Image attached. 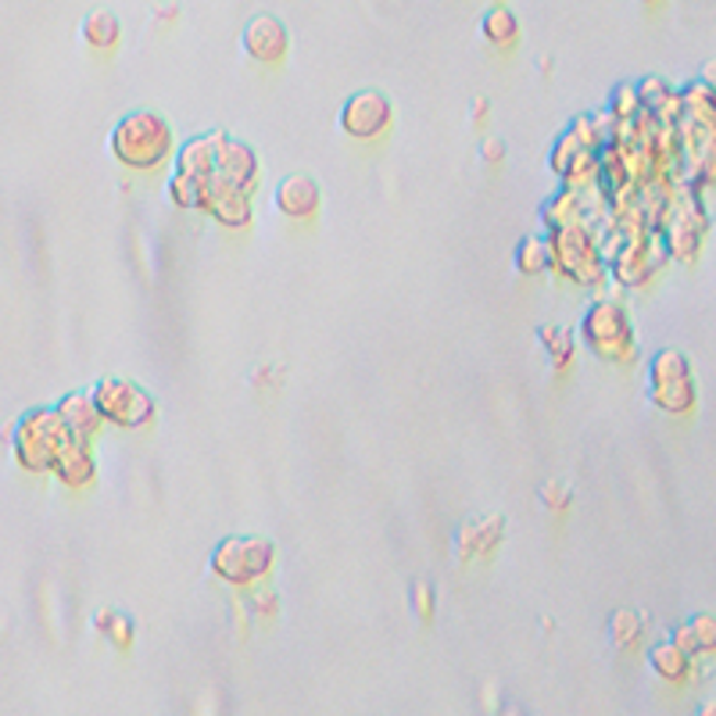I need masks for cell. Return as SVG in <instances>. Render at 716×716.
Wrapping results in <instances>:
<instances>
[{
    "label": "cell",
    "instance_id": "cell-16",
    "mask_svg": "<svg viewBox=\"0 0 716 716\" xmlns=\"http://www.w3.org/2000/svg\"><path fill=\"white\" fill-rule=\"evenodd\" d=\"M501 541H506V520H501V516H481V520H470L466 527L459 530L455 555L462 563L487 559V555L498 552Z\"/></svg>",
    "mask_w": 716,
    "mask_h": 716
},
{
    "label": "cell",
    "instance_id": "cell-27",
    "mask_svg": "<svg viewBox=\"0 0 716 716\" xmlns=\"http://www.w3.org/2000/svg\"><path fill=\"white\" fill-rule=\"evenodd\" d=\"M638 97H642V112H648V115H659V112L670 104L673 90H670L667 79H659V76H645L642 83H638Z\"/></svg>",
    "mask_w": 716,
    "mask_h": 716
},
{
    "label": "cell",
    "instance_id": "cell-29",
    "mask_svg": "<svg viewBox=\"0 0 716 716\" xmlns=\"http://www.w3.org/2000/svg\"><path fill=\"white\" fill-rule=\"evenodd\" d=\"M104 638H108L118 653H129L132 648V638H137V627H132V620L129 616H123L118 613L115 620H112V627H108V634H104Z\"/></svg>",
    "mask_w": 716,
    "mask_h": 716
},
{
    "label": "cell",
    "instance_id": "cell-9",
    "mask_svg": "<svg viewBox=\"0 0 716 716\" xmlns=\"http://www.w3.org/2000/svg\"><path fill=\"white\" fill-rule=\"evenodd\" d=\"M340 132L358 143L383 140L394 126V101L383 90H355V94L340 104Z\"/></svg>",
    "mask_w": 716,
    "mask_h": 716
},
{
    "label": "cell",
    "instance_id": "cell-1",
    "mask_svg": "<svg viewBox=\"0 0 716 716\" xmlns=\"http://www.w3.org/2000/svg\"><path fill=\"white\" fill-rule=\"evenodd\" d=\"M112 158L129 172H158L165 162L176 158V137L165 115H158L151 108L126 112L115 123L108 137Z\"/></svg>",
    "mask_w": 716,
    "mask_h": 716
},
{
    "label": "cell",
    "instance_id": "cell-18",
    "mask_svg": "<svg viewBox=\"0 0 716 716\" xmlns=\"http://www.w3.org/2000/svg\"><path fill=\"white\" fill-rule=\"evenodd\" d=\"M648 667H653V673L659 681H667V684H688L695 678V656H688L681 645H673L670 638L667 642H656V645H648Z\"/></svg>",
    "mask_w": 716,
    "mask_h": 716
},
{
    "label": "cell",
    "instance_id": "cell-34",
    "mask_svg": "<svg viewBox=\"0 0 716 716\" xmlns=\"http://www.w3.org/2000/svg\"><path fill=\"white\" fill-rule=\"evenodd\" d=\"M470 115H473V123H487V115H490V101H487V97H476V101H473V108H470Z\"/></svg>",
    "mask_w": 716,
    "mask_h": 716
},
{
    "label": "cell",
    "instance_id": "cell-35",
    "mask_svg": "<svg viewBox=\"0 0 716 716\" xmlns=\"http://www.w3.org/2000/svg\"><path fill=\"white\" fill-rule=\"evenodd\" d=\"M698 79H702V83H706V86H713V90H716V58L702 65V76H698Z\"/></svg>",
    "mask_w": 716,
    "mask_h": 716
},
{
    "label": "cell",
    "instance_id": "cell-2",
    "mask_svg": "<svg viewBox=\"0 0 716 716\" xmlns=\"http://www.w3.org/2000/svg\"><path fill=\"white\" fill-rule=\"evenodd\" d=\"M211 574L230 588H255L273 577L276 545L258 534H230L211 548Z\"/></svg>",
    "mask_w": 716,
    "mask_h": 716
},
{
    "label": "cell",
    "instance_id": "cell-3",
    "mask_svg": "<svg viewBox=\"0 0 716 716\" xmlns=\"http://www.w3.org/2000/svg\"><path fill=\"white\" fill-rule=\"evenodd\" d=\"M76 437L65 430L58 408H30L15 419V437H11V452L25 473H50L58 452Z\"/></svg>",
    "mask_w": 716,
    "mask_h": 716
},
{
    "label": "cell",
    "instance_id": "cell-21",
    "mask_svg": "<svg viewBox=\"0 0 716 716\" xmlns=\"http://www.w3.org/2000/svg\"><path fill=\"white\" fill-rule=\"evenodd\" d=\"M512 265L520 276H545L552 273V251H548V236L527 233L516 241L512 247Z\"/></svg>",
    "mask_w": 716,
    "mask_h": 716
},
{
    "label": "cell",
    "instance_id": "cell-15",
    "mask_svg": "<svg viewBox=\"0 0 716 716\" xmlns=\"http://www.w3.org/2000/svg\"><path fill=\"white\" fill-rule=\"evenodd\" d=\"M216 176L233 183V187L247 190V194H255L258 190V176H262L258 151L244 140L227 137V143H222V151H219V162H216Z\"/></svg>",
    "mask_w": 716,
    "mask_h": 716
},
{
    "label": "cell",
    "instance_id": "cell-32",
    "mask_svg": "<svg viewBox=\"0 0 716 716\" xmlns=\"http://www.w3.org/2000/svg\"><path fill=\"white\" fill-rule=\"evenodd\" d=\"M481 158H484L490 169H498L501 162H506V143H501L498 137H487V140L481 143Z\"/></svg>",
    "mask_w": 716,
    "mask_h": 716
},
{
    "label": "cell",
    "instance_id": "cell-6",
    "mask_svg": "<svg viewBox=\"0 0 716 716\" xmlns=\"http://www.w3.org/2000/svg\"><path fill=\"white\" fill-rule=\"evenodd\" d=\"M648 402L667 416H692L698 405V388L692 362L681 348H659L648 358Z\"/></svg>",
    "mask_w": 716,
    "mask_h": 716
},
{
    "label": "cell",
    "instance_id": "cell-22",
    "mask_svg": "<svg viewBox=\"0 0 716 716\" xmlns=\"http://www.w3.org/2000/svg\"><path fill=\"white\" fill-rule=\"evenodd\" d=\"M538 344H541V351L548 355L552 369L566 373V369L574 366V355H577L574 330H566V326H559V323H545V326H538Z\"/></svg>",
    "mask_w": 716,
    "mask_h": 716
},
{
    "label": "cell",
    "instance_id": "cell-37",
    "mask_svg": "<svg viewBox=\"0 0 716 716\" xmlns=\"http://www.w3.org/2000/svg\"><path fill=\"white\" fill-rule=\"evenodd\" d=\"M158 15H162L165 22H172V19H176V8H162V11H158Z\"/></svg>",
    "mask_w": 716,
    "mask_h": 716
},
{
    "label": "cell",
    "instance_id": "cell-7",
    "mask_svg": "<svg viewBox=\"0 0 716 716\" xmlns=\"http://www.w3.org/2000/svg\"><path fill=\"white\" fill-rule=\"evenodd\" d=\"M94 397L97 413L104 419V427H118V430H143L158 419V402L151 397L148 388H140L137 380L126 377H101L94 383Z\"/></svg>",
    "mask_w": 716,
    "mask_h": 716
},
{
    "label": "cell",
    "instance_id": "cell-12",
    "mask_svg": "<svg viewBox=\"0 0 716 716\" xmlns=\"http://www.w3.org/2000/svg\"><path fill=\"white\" fill-rule=\"evenodd\" d=\"M273 205L290 222H309V219L320 216L323 190H320V183H315V176H309V172H290V176H284L280 183H276Z\"/></svg>",
    "mask_w": 716,
    "mask_h": 716
},
{
    "label": "cell",
    "instance_id": "cell-8",
    "mask_svg": "<svg viewBox=\"0 0 716 716\" xmlns=\"http://www.w3.org/2000/svg\"><path fill=\"white\" fill-rule=\"evenodd\" d=\"M656 230L662 233V247H667V258L692 265L702 251V241H706L709 219L706 208L698 205L695 194H684L681 201L667 205V216L656 222Z\"/></svg>",
    "mask_w": 716,
    "mask_h": 716
},
{
    "label": "cell",
    "instance_id": "cell-39",
    "mask_svg": "<svg viewBox=\"0 0 716 716\" xmlns=\"http://www.w3.org/2000/svg\"><path fill=\"white\" fill-rule=\"evenodd\" d=\"M506 716H523V713H516V709H509V713H506Z\"/></svg>",
    "mask_w": 716,
    "mask_h": 716
},
{
    "label": "cell",
    "instance_id": "cell-20",
    "mask_svg": "<svg viewBox=\"0 0 716 716\" xmlns=\"http://www.w3.org/2000/svg\"><path fill=\"white\" fill-rule=\"evenodd\" d=\"M79 36H83V44L90 50H115L118 47V39H123V22H118L108 8H94L90 15H83V22H79Z\"/></svg>",
    "mask_w": 716,
    "mask_h": 716
},
{
    "label": "cell",
    "instance_id": "cell-13",
    "mask_svg": "<svg viewBox=\"0 0 716 716\" xmlns=\"http://www.w3.org/2000/svg\"><path fill=\"white\" fill-rule=\"evenodd\" d=\"M227 137H230L227 129H208V132L190 137L187 143H180L176 158H172V162H176V172L208 183L211 176H216V162H219V151H222V143H227Z\"/></svg>",
    "mask_w": 716,
    "mask_h": 716
},
{
    "label": "cell",
    "instance_id": "cell-23",
    "mask_svg": "<svg viewBox=\"0 0 716 716\" xmlns=\"http://www.w3.org/2000/svg\"><path fill=\"white\" fill-rule=\"evenodd\" d=\"M481 36L490 47H516L520 44V19L512 15L506 4H490L481 19Z\"/></svg>",
    "mask_w": 716,
    "mask_h": 716
},
{
    "label": "cell",
    "instance_id": "cell-25",
    "mask_svg": "<svg viewBox=\"0 0 716 716\" xmlns=\"http://www.w3.org/2000/svg\"><path fill=\"white\" fill-rule=\"evenodd\" d=\"M165 194H169L172 208H180V211H201L205 208V183L183 176V172H176V169H172V176L165 183Z\"/></svg>",
    "mask_w": 716,
    "mask_h": 716
},
{
    "label": "cell",
    "instance_id": "cell-36",
    "mask_svg": "<svg viewBox=\"0 0 716 716\" xmlns=\"http://www.w3.org/2000/svg\"><path fill=\"white\" fill-rule=\"evenodd\" d=\"M695 716H716V702H706V706H702Z\"/></svg>",
    "mask_w": 716,
    "mask_h": 716
},
{
    "label": "cell",
    "instance_id": "cell-5",
    "mask_svg": "<svg viewBox=\"0 0 716 716\" xmlns=\"http://www.w3.org/2000/svg\"><path fill=\"white\" fill-rule=\"evenodd\" d=\"M580 340L602 362H634L638 358V337H634L631 312L620 301H594L580 320Z\"/></svg>",
    "mask_w": 716,
    "mask_h": 716
},
{
    "label": "cell",
    "instance_id": "cell-28",
    "mask_svg": "<svg viewBox=\"0 0 716 716\" xmlns=\"http://www.w3.org/2000/svg\"><path fill=\"white\" fill-rule=\"evenodd\" d=\"M247 605H251V616H258V620H276L280 616V594H276V588H269V580H262V585L255 588H247Z\"/></svg>",
    "mask_w": 716,
    "mask_h": 716
},
{
    "label": "cell",
    "instance_id": "cell-31",
    "mask_svg": "<svg viewBox=\"0 0 716 716\" xmlns=\"http://www.w3.org/2000/svg\"><path fill=\"white\" fill-rule=\"evenodd\" d=\"M413 609H416V616H419L423 623H430L434 613H437V594H434L430 585H423V580L413 588Z\"/></svg>",
    "mask_w": 716,
    "mask_h": 716
},
{
    "label": "cell",
    "instance_id": "cell-19",
    "mask_svg": "<svg viewBox=\"0 0 716 716\" xmlns=\"http://www.w3.org/2000/svg\"><path fill=\"white\" fill-rule=\"evenodd\" d=\"M670 642L681 645L688 656H716V616L713 613H695L684 623H673L670 627Z\"/></svg>",
    "mask_w": 716,
    "mask_h": 716
},
{
    "label": "cell",
    "instance_id": "cell-33",
    "mask_svg": "<svg viewBox=\"0 0 716 716\" xmlns=\"http://www.w3.org/2000/svg\"><path fill=\"white\" fill-rule=\"evenodd\" d=\"M115 616H118L115 609H97V613H94V627H97L101 634H108V627H112Z\"/></svg>",
    "mask_w": 716,
    "mask_h": 716
},
{
    "label": "cell",
    "instance_id": "cell-24",
    "mask_svg": "<svg viewBox=\"0 0 716 716\" xmlns=\"http://www.w3.org/2000/svg\"><path fill=\"white\" fill-rule=\"evenodd\" d=\"M645 638V616L634 613V609H616L613 616H609V642L623 653H631V648H638Z\"/></svg>",
    "mask_w": 716,
    "mask_h": 716
},
{
    "label": "cell",
    "instance_id": "cell-11",
    "mask_svg": "<svg viewBox=\"0 0 716 716\" xmlns=\"http://www.w3.org/2000/svg\"><path fill=\"white\" fill-rule=\"evenodd\" d=\"M241 47L251 61L258 65H280L290 50V33L287 25L276 19V15H255L244 22V33H241Z\"/></svg>",
    "mask_w": 716,
    "mask_h": 716
},
{
    "label": "cell",
    "instance_id": "cell-10",
    "mask_svg": "<svg viewBox=\"0 0 716 716\" xmlns=\"http://www.w3.org/2000/svg\"><path fill=\"white\" fill-rule=\"evenodd\" d=\"M205 216H211L222 230H247L251 219H255V205H251V194L233 187V183L211 176L205 183Z\"/></svg>",
    "mask_w": 716,
    "mask_h": 716
},
{
    "label": "cell",
    "instance_id": "cell-4",
    "mask_svg": "<svg viewBox=\"0 0 716 716\" xmlns=\"http://www.w3.org/2000/svg\"><path fill=\"white\" fill-rule=\"evenodd\" d=\"M548 251H552V269L577 287H599L609 276V262L585 222H569V227L548 230Z\"/></svg>",
    "mask_w": 716,
    "mask_h": 716
},
{
    "label": "cell",
    "instance_id": "cell-38",
    "mask_svg": "<svg viewBox=\"0 0 716 716\" xmlns=\"http://www.w3.org/2000/svg\"><path fill=\"white\" fill-rule=\"evenodd\" d=\"M642 4H645V8H653V4H659V0H642Z\"/></svg>",
    "mask_w": 716,
    "mask_h": 716
},
{
    "label": "cell",
    "instance_id": "cell-14",
    "mask_svg": "<svg viewBox=\"0 0 716 716\" xmlns=\"http://www.w3.org/2000/svg\"><path fill=\"white\" fill-rule=\"evenodd\" d=\"M50 473H55V481H58L61 487H69V490L94 487L97 473H101L94 444H90V441H69V444H65L61 452H58Z\"/></svg>",
    "mask_w": 716,
    "mask_h": 716
},
{
    "label": "cell",
    "instance_id": "cell-17",
    "mask_svg": "<svg viewBox=\"0 0 716 716\" xmlns=\"http://www.w3.org/2000/svg\"><path fill=\"white\" fill-rule=\"evenodd\" d=\"M55 408H58V416H61V423H65V430H69V434L76 437V441H90V444L97 441V434H101V427H104V419H101V413H97L94 397H90L86 391H72V394H65Z\"/></svg>",
    "mask_w": 716,
    "mask_h": 716
},
{
    "label": "cell",
    "instance_id": "cell-26",
    "mask_svg": "<svg viewBox=\"0 0 716 716\" xmlns=\"http://www.w3.org/2000/svg\"><path fill=\"white\" fill-rule=\"evenodd\" d=\"M609 115L616 123H634L642 115V97H638V83H616L609 90Z\"/></svg>",
    "mask_w": 716,
    "mask_h": 716
},
{
    "label": "cell",
    "instance_id": "cell-30",
    "mask_svg": "<svg viewBox=\"0 0 716 716\" xmlns=\"http://www.w3.org/2000/svg\"><path fill=\"white\" fill-rule=\"evenodd\" d=\"M541 501H545V509H552V512H566L569 501H574V495H569L566 484L548 481L545 487H541Z\"/></svg>",
    "mask_w": 716,
    "mask_h": 716
}]
</instances>
